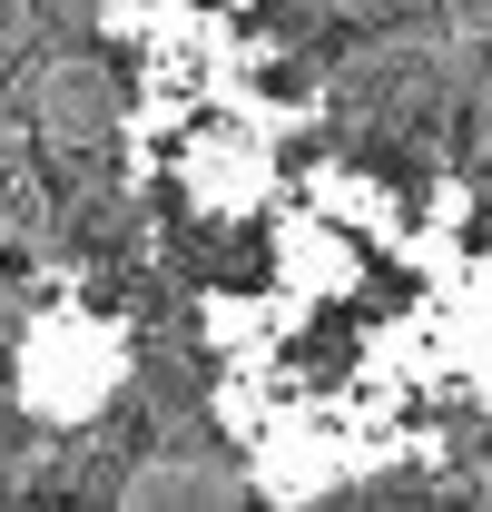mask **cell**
<instances>
[{"label":"cell","mask_w":492,"mask_h":512,"mask_svg":"<svg viewBox=\"0 0 492 512\" xmlns=\"http://www.w3.org/2000/svg\"><path fill=\"white\" fill-rule=\"evenodd\" d=\"M246 483L227 463H197V453H168V463H138L128 473V503H237Z\"/></svg>","instance_id":"6da1fadb"},{"label":"cell","mask_w":492,"mask_h":512,"mask_svg":"<svg viewBox=\"0 0 492 512\" xmlns=\"http://www.w3.org/2000/svg\"><path fill=\"white\" fill-rule=\"evenodd\" d=\"M443 20H453L463 40H492V0H443Z\"/></svg>","instance_id":"7a4b0ae2"},{"label":"cell","mask_w":492,"mask_h":512,"mask_svg":"<svg viewBox=\"0 0 492 512\" xmlns=\"http://www.w3.org/2000/svg\"><path fill=\"white\" fill-rule=\"evenodd\" d=\"M483 503H492V463H483Z\"/></svg>","instance_id":"3957f363"}]
</instances>
